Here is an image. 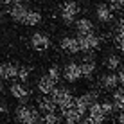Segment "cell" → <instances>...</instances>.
I'll return each instance as SVG.
<instances>
[{
	"mask_svg": "<svg viewBox=\"0 0 124 124\" xmlns=\"http://www.w3.org/2000/svg\"><path fill=\"white\" fill-rule=\"evenodd\" d=\"M117 122L119 124H124V112H121V113L117 115Z\"/></svg>",
	"mask_w": 124,
	"mask_h": 124,
	"instance_id": "f546056e",
	"label": "cell"
},
{
	"mask_svg": "<svg viewBox=\"0 0 124 124\" xmlns=\"http://www.w3.org/2000/svg\"><path fill=\"white\" fill-rule=\"evenodd\" d=\"M86 117H90L95 124H104L106 115H104V112H102V108H101V102H95L93 106H90V110H88V115H86Z\"/></svg>",
	"mask_w": 124,
	"mask_h": 124,
	"instance_id": "2e32d148",
	"label": "cell"
},
{
	"mask_svg": "<svg viewBox=\"0 0 124 124\" xmlns=\"http://www.w3.org/2000/svg\"><path fill=\"white\" fill-rule=\"evenodd\" d=\"M61 117L65 119V122H67V124H79V122L85 119V115L81 113L79 110H76L74 106H72V108L61 110Z\"/></svg>",
	"mask_w": 124,
	"mask_h": 124,
	"instance_id": "30bf717a",
	"label": "cell"
},
{
	"mask_svg": "<svg viewBox=\"0 0 124 124\" xmlns=\"http://www.w3.org/2000/svg\"><path fill=\"white\" fill-rule=\"evenodd\" d=\"M95 16L101 23H110L113 22V11L108 7V4H99L95 9Z\"/></svg>",
	"mask_w": 124,
	"mask_h": 124,
	"instance_id": "7c38bea8",
	"label": "cell"
},
{
	"mask_svg": "<svg viewBox=\"0 0 124 124\" xmlns=\"http://www.w3.org/2000/svg\"><path fill=\"white\" fill-rule=\"evenodd\" d=\"M41 20H43V16H41V13H40V11L29 9L27 16H25V20H23V23H25V25H29V27H34V25L41 23Z\"/></svg>",
	"mask_w": 124,
	"mask_h": 124,
	"instance_id": "d6986e66",
	"label": "cell"
},
{
	"mask_svg": "<svg viewBox=\"0 0 124 124\" xmlns=\"http://www.w3.org/2000/svg\"><path fill=\"white\" fill-rule=\"evenodd\" d=\"M95 102H97V92H86V93H83V95L76 97L74 108L79 110V112L85 115L88 110H90V106H93Z\"/></svg>",
	"mask_w": 124,
	"mask_h": 124,
	"instance_id": "277c9868",
	"label": "cell"
},
{
	"mask_svg": "<svg viewBox=\"0 0 124 124\" xmlns=\"http://www.w3.org/2000/svg\"><path fill=\"white\" fill-rule=\"evenodd\" d=\"M113 108L115 110H121L124 112V93H122V88H119V90L113 92Z\"/></svg>",
	"mask_w": 124,
	"mask_h": 124,
	"instance_id": "7402d4cb",
	"label": "cell"
},
{
	"mask_svg": "<svg viewBox=\"0 0 124 124\" xmlns=\"http://www.w3.org/2000/svg\"><path fill=\"white\" fill-rule=\"evenodd\" d=\"M2 90H4V86H2V81H0V93H2Z\"/></svg>",
	"mask_w": 124,
	"mask_h": 124,
	"instance_id": "e575fe53",
	"label": "cell"
},
{
	"mask_svg": "<svg viewBox=\"0 0 124 124\" xmlns=\"http://www.w3.org/2000/svg\"><path fill=\"white\" fill-rule=\"evenodd\" d=\"M7 110H9V108H7V104H6V102H4V101H0V115L7 113Z\"/></svg>",
	"mask_w": 124,
	"mask_h": 124,
	"instance_id": "f1b7e54d",
	"label": "cell"
},
{
	"mask_svg": "<svg viewBox=\"0 0 124 124\" xmlns=\"http://www.w3.org/2000/svg\"><path fill=\"white\" fill-rule=\"evenodd\" d=\"M59 47H61V50L67 52V54H78V52H81L79 40L76 36H63L61 41H59Z\"/></svg>",
	"mask_w": 124,
	"mask_h": 124,
	"instance_id": "ba28073f",
	"label": "cell"
},
{
	"mask_svg": "<svg viewBox=\"0 0 124 124\" xmlns=\"http://www.w3.org/2000/svg\"><path fill=\"white\" fill-rule=\"evenodd\" d=\"M115 2H117L119 6H121V9H124V0H115Z\"/></svg>",
	"mask_w": 124,
	"mask_h": 124,
	"instance_id": "d6a6232c",
	"label": "cell"
},
{
	"mask_svg": "<svg viewBox=\"0 0 124 124\" xmlns=\"http://www.w3.org/2000/svg\"><path fill=\"white\" fill-rule=\"evenodd\" d=\"M11 2H13V6H16V4H22L23 0H11Z\"/></svg>",
	"mask_w": 124,
	"mask_h": 124,
	"instance_id": "836d02e7",
	"label": "cell"
},
{
	"mask_svg": "<svg viewBox=\"0 0 124 124\" xmlns=\"http://www.w3.org/2000/svg\"><path fill=\"white\" fill-rule=\"evenodd\" d=\"M117 78H119V85H122V88H124V67H122V68H119Z\"/></svg>",
	"mask_w": 124,
	"mask_h": 124,
	"instance_id": "83f0119b",
	"label": "cell"
},
{
	"mask_svg": "<svg viewBox=\"0 0 124 124\" xmlns=\"http://www.w3.org/2000/svg\"><path fill=\"white\" fill-rule=\"evenodd\" d=\"M115 45H117V49L121 50L124 54V32H115Z\"/></svg>",
	"mask_w": 124,
	"mask_h": 124,
	"instance_id": "484cf974",
	"label": "cell"
},
{
	"mask_svg": "<svg viewBox=\"0 0 124 124\" xmlns=\"http://www.w3.org/2000/svg\"><path fill=\"white\" fill-rule=\"evenodd\" d=\"M31 45L36 52H45L50 47V38L45 32H34L31 36Z\"/></svg>",
	"mask_w": 124,
	"mask_h": 124,
	"instance_id": "52a82bcc",
	"label": "cell"
},
{
	"mask_svg": "<svg viewBox=\"0 0 124 124\" xmlns=\"http://www.w3.org/2000/svg\"><path fill=\"white\" fill-rule=\"evenodd\" d=\"M79 65H81V74H83V78H92L95 68H97V63L93 61L92 56H86L83 59V63H79Z\"/></svg>",
	"mask_w": 124,
	"mask_h": 124,
	"instance_id": "ac0fdd59",
	"label": "cell"
},
{
	"mask_svg": "<svg viewBox=\"0 0 124 124\" xmlns=\"http://www.w3.org/2000/svg\"><path fill=\"white\" fill-rule=\"evenodd\" d=\"M41 122H43V124H59V122H61V117H59L56 112L45 113L43 117H41Z\"/></svg>",
	"mask_w": 124,
	"mask_h": 124,
	"instance_id": "603a6c76",
	"label": "cell"
},
{
	"mask_svg": "<svg viewBox=\"0 0 124 124\" xmlns=\"http://www.w3.org/2000/svg\"><path fill=\"white\" fill-rule=\"evenodd\" d=\"M101 108H102V112H104V115H110V113H113V102L112 101H104V102H101Z\"/></svg>",
	"mask_w": 124,
	"mask_h": 124,
	"instance_id": "4316f807",
	"label": "cell"
},
{
	"mask_svg": "<svg viewBox=\"0 0 124 124\" xmlns=\"http://www.w3.org/2000/svg\"><path fill=\"white\" fill-rule=\"evenodd\" d=\"M81 52H93L95 49H99L101 38L97 34H88V36H78Z\"/></svg>",
	"mask_w": 124,
	"mask_h": 124,
	"instance_id": "5b68a950",
	"label": "cell"
},
{
	"mask_svg": "<svg viewBox=\"0 0 124 124\" xmlns=\"http://www.w3.org/2000/svg\"><path fill=\"white\" fill-rule=\"evenodd\" d=\"M47 76H49L50 79L54 81V83H58L59 79H61V70H59V67L58 65H52V67H49V72H47Z\"/></svg>",
	"mask_w": 124,
	"mask_h": 124,
	"instance_id": "cb8c5ba5",
	"label": "cell"
},
{
	"mask_svg": "<svg viewBox=\"0 0 124 124\" xmlns=\"http://www.w3.org/2000/svg\"><path fill=\"white\" fill-rule=\"evenodd\" d=\"M99 83H101V88H104V90H115V88L119 86V78H117V74L110 72V74L101 76Z\"/></svg>",
	"mask_w": 124,
	"mask_h": 124,
	"instance_id": "e0dca14e",
	"label": "cell"
},
{
	"mask_svg": "<svg viewBox=\"0 0 124 124\" xmlns=\"http://www.w3.org/2000/svg\"><path fill=\"white\" fill-rule=\"evenodd\" d=\"M20 67L15 63H4V79H18Z\"/></svg>",
	"mask_w": 124,
	"mask_h": 124,
	"instance_id": "44dd1931",
	"label": "cell"
},
{
	"mask_svg": "<svg viewBox=\"0 0 124 124\" xmlns=\"http://www.w3.org/2000/svg\"><path fill=\"white\" fill-rule=\"evenodd\" d=\"M38 90H40L43 95H52V92L56 90V83H54L52 79L49 78V76H41L40 79H38Z\"/></svg>",
	"mask_w": 124,
	"mask_h": 124,
	"instance_id": "5bb4252c",
	"label": "cell"
},
{
	"mask_svg": "<svg viewBox=\"0 0 124 124\" xmlns=\"http://www.w3.org/2000/svg\"><path fill=\"white\" fill-rule=\"evenodd\" d=\"M9 92H11V95L15 97V99H18V101H22V102H25V101L29 99V95H31L29 88L25 86L23 83H13L11 88H9Z\"/></svg>",
	"mask_w": 124,
	"mask_h": 124,
	"instance_id": "9c48e42d",
	"label": "cell"
},
{
	"mask_svg": "<svg viewBox=\"0 0 124 124\" xmlns=\"http://www.w3.org/2000/svg\"><path fill=\"white\" fill-rule=\"evenodd\" d=\"M61 20L65 25H72L76 23V16L79 15V6L78 2H74V0H67V2H63L61 6Z\"/></svg>",
	"mask_w": 124,
	"mask_h": 124,
	"instance_id": "3957f363",
	"label": "cell"
},
{
	"mask_svg": "<svg viewBox=\"0 0 124 124\" xmlns=\"http://www.w3.org/2000/svg\"><path fill=\"white\" fill-rule=\"evenodd\" d=\"M63 78H65V81H68V83H78V81L83 78V74H81V65L76 63V61L67 63L65 68H63Z\"/></svg>",
	"mask_w": 124,
	"mask_h": 124,
	"instance_id": "8992f818",
	"label": "cell"
},
{
	"mask_svg": "<svg viewBox=\"0 0 124 124\" xmlns=\"http://www.w3.org/2000/svg\"><path fill=\"white\" fill-rule=\"evenodd\" d=\"M0 79H4V63H0Z\"/></svg>",
	"mask_w": 124,
	"mask_h": 124,
	"instance_id": "1f68e13d",
	"label": "cell"
},
{
	"mask_svg": "<svg viewBox=\"0 0 124 124\" xmlns=\"http://www.w3.org/2000/svg\"><path fill=\"white\" fill-rule=\"evenodd\" d=\"M16 121H18V124H38L41 121V117L38 108L29 104H20L16 108Z\"/></svg>",
	"mask_w": 124,
	"mask_h": 124,
	"instance_id": "6da1fadb",
	"label": "cell"
},
{
	"mask_svg": "<svg viewBox=\"0 0 124 124\" xmlns=\"http://www.w3.org/2000/svg\"><path fill=\"white\" fill-rule=\"evenodd\" d=\"M81 124H95V122H93V121H92L90 117H85L83 121H81Z\"/></svg>",
	"mask_w": 124,
	"mask_h": 124,
	"instance_id": "4dcf8cb0",
	"label": "cell"
},
{
	"mask_svg": "<svg viewBox=\"0 0 124 124\" xmlns=\"http://www.w3.org/2000/svg\"><path fill=\"white\" fill-rule=\"evenodd\" d=\"M76 32L78 36H88V34H93V23L90 18H79L76 20Z\"/></svg>",
	"mask_w": 124,
	"mask_h": 124,
	"instance_id": "8fae6325",
	"label": "cell"
},
{
	"mask_svg": "<svg viewBox=\"0 0 124 124\" xmlns=\"http://www.w3.org/2000/svg\"><path fill=\"white\" fill-rule=\"evenodd\" d=\"M31 72H32V68H31V67H20V72H18V79H20V83H23V81H27L29 78H31Z\"/></svg>",
	"mask_w": 124,
	"mask_h": 124,
	"instance_id": "d4e9b609",
	"label": "cell"
},
{
	"mask_svg": "<svg viewBox=\"0 0 124 124\" xmlns=\"http://www.w3.org/2000/svg\"><path fill=\"white\" fill-rule=\"evenodd\" d=\"M27 13H29V7H27V6H23V4H16V6H11L9 16L15 20V22L23 23V20H25V16H27Z\"/></svg>",
	"mask_w": 124,
	"mask_h": 124,
	"instance_id": "4fadbf2b",
	"label": "cell"
},
{
	"mask_svg": "<svg viewBox=\"0 0 124 124\" xmlns=\"http://www.w3.org/2000/svg\"><path fill=\"white\" fill-rule=\"evenodd\" d=\"M122 93H124V88H122Z\"/></svg>",
	"mask_w": 124,
	"mask_h": 124,
	"instance_id": "d590c367",
	"label": "cell"
},
{
	"mask_svg": "<svg viewBox=\"0 0 124 124\" xmlns=\"http://www.w3.org/2000/svg\"><path fill=\"white\" fill-rule=\"evenodd\" d=\"M121 56H117V54H108L104 59V67L108 68L110 72H113V70H119L121 68Z\"/></svg>",
	"mask_w": 124,
	"mask_h": 124,
	"instance_id": "ffe728a7",
	"label": "cell"
},
{
	"mask_svg": "<svg viewBox=\"0 0 124 124\" xmlns=\"http://www.w3.org/2000/svg\"><path fill=\"white\" fill-rule=\"evenodd\" d=\"M38 112H41V113H52V112H56V102H54L52 99H50L49 95H41V97H38Z\"/></svg>",
	"mask_w": 124,
	"mask_h": 124,
	"instance_id": "9a60e30c",
	"label": "cell"
},
{
	"mask_svg": "<svg viewBox=\"0 0 124 124\" xmlns=\"http://www.w3.org/2000/svg\"><path fill=\"white\" fill-rule=\"evenodd\" d=\"M50 99L56 102V106H59V110H67V108L74 106L76 97L72 95V92L68 88H56L52 92V95H50Z\"/></svg>",
	"mask_w": 124,
	"mask_h": 124,
	"instance_id": "7a4b0ae2",
	"label": "cell"
}]
</instances>
